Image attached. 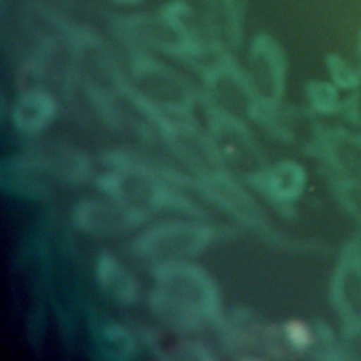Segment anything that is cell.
Returning <instances> with one entry per match:
<instances>
[{
  "label": "cell",
  "mask_w": 361,
  "mask_h": 361,
  "mask_svg": "<svg viewBox=\"0 0 361 361\" xmlns=\"http://www.w3.org/2000/svg\"><path fill=\"white\" fill-rule=\"evenodd\" d=\"M312 152L338 176L361 180V131L340 126L316 124Z\"/></svg>",
  "instance_id": "obj_2"
},
{
  "label": "cell",
  "mask_w": 361,
  "mask_h": 361,
  "mask_svg": "<svg viewBox=\"0 0 361 361\" xmlns=\"http://www.w3.org/2000/svg\"><path fill=\"white\" fill-rule=\"evenodd\" d=\"M330 300L343 329V338L361 336V230L340 248L331 281Z\"/></svg>",
  "instance_id": "obj_1"
},
{
  "label": "cell",
  "mask_w": 361,
  "mask_h": 361,
  "mask_svg": "<svg viewBox=\"0 0 361 361\" xmlns=\"http://www.w3.org/2000/svg\"><path fill=\"white\" fill-rule=\"evenodd\" d=\"M329 182L340 207L358 224L361 230V180L347 179L329 172Z\"/></svg>",
  "instance_id": "obj_3"
},
{
  "label": "cell",
  "mask_w": 361,
  "mask_h": 361,
  "mask_svg": "<svg viewBox=\"0 0 361 361\" xmlns=\"http://www.w3.org/2000/svg\"><path fill=\"white\" fill-rule=\"evenodd\" d=\"M289 337L293 341V344L296 347H300V348L307 347L310 344V341H312L310 331L303 324H299V323H295V324L290 326Z\"/></svg>",
  "instance_id": "obj_7"
},
{
  "label": "cell",
  "mask_w": 361,
  "mask_h": 361,
  "mask_svg": "<svg viewBox=\"0 0 361 361\" xmlns=\"http://www.w3.org/2000/svg\"><path fill=\"white\" fill-rule=\"evenodd\" d=\"M340 89L333 82H312L309 97L313 107L323 114H338L341 99Z\"/></svg>",
  "instance_id": "obj_4"
},
{
  "label": "cell",
  "mask_w": 361,
  "mask_h": 361,
  "mask_svg": "<svg viewBox=\"0 0 361 361\" xmlns=\"http://www.w3.org/2000/svg\"><path fill=\"white\" fill-rule=\"evenodd\" d=\"M326 63H327V69H329L331 82L340 90L350 92L358 85V82L361 79V69H355L341 55L330 54L326 58Z\"/></svg>",
  "instance_id": "obj_5"
},
{
  "label": "cell",
  "mask_w": 361,
  "mask_h": 361,
  "mask_svg": "<svg viewBox=\"0 0 361 361\" xmlns=\"http://www.w3.org/2000/svg\"><path fill=\"white\" fill-rule=\"evenodd\" d=\"M338 114L350 126L361 130V79L358 85L341 99Z\"/></svg>",
  "instance_id": "obj_6"
},
{
  "label": "cell",
  "mask_w": 361,
  "mask_h": 361,
  "mask_svg": "<svg viewBox=\"0 0 361 361\" xmlns=\"http://www.w3.org/2000/svg\"><path fill=\"white\" fill-rule=\"evenodd\" d=\"M357 52L361 58V28H360V34H358V42H357Z\"/></svg>",
  "instance_id": "obj_8"
}]
</instances>
